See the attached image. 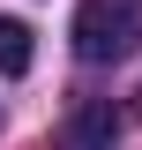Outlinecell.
I'll list each match as a JSON object with an SVG mask.
<instances>
[{
	"label": "cell",
	"instance_id": "1",
	"mask_svg": "<svg viewBox=\"0 0 142 150\" xmlns=\"http://www.w3.org/2000/svg\"><path fill=\"white\" fill-rule=\"evenodd\" d=\"M142 45V0H82L75 8V53L82 60H127Z\"/></svg>",
	"mask_w": 142,
	"mask_h": 150
},
{
	"label": "cell",
	"instance_id": "2",
	"mask_svg": "<svg viewBox=\"0 0 142 150\" xmlns=\"http://www.w3.org/2000/svg\"><path fill=\"white\" fill-rule=\"evenodd\" d=\"M53 150H120V120H112V105H75V120L60 128V143Z\"/></svg>",
	"mask_w": 142,
	"mask_h": 150
},
{
	"label": "cell",
	"instance_id": "3",
	"mask_svg": "<svg viewBox=\"0 0 142 150\" xmlns=\"http://www.w3.org/2000/svg\"><path fill=\"white\" fill-rule=\"evenodd\" d=\"M0 75H30V23L0 15Z\"/></svg>",
	"mask_w": 142,
	"mask_h": 150
}]
</instances>
